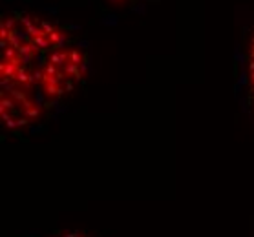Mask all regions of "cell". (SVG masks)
<instances>
[{"mask_svg":"<svg viewBox=\"0 0 254 237\" xmlns=\"http://www.w3.org/2000/svg\"><path fill=\"white\" fill-rule=\"evenodd\" d=\"M86 73V55L79 46L66 42L42 58L35 71V86L44 104H52L81 82Z\"/></svg>","mask_w":254,"mask_h":237,"instance_id":"obj_1","label":"cell"},{"mask_svg":"<svg viewBox=\"0 0 254 237\" xmlns=\"http://www.w3.org/2000/svg\"><path fill=\"white\" fill-rule=\"evenodd\" d=\"M2 121L7 128L18 130L26 128L28 124L39 119L44 100L41 93L35 86H18V84H9L2 86Z\"/></svg>","mask_w":254,"mask_h":237,"instance_id":"obj_2","label":"cell"},{"mask_svg":"<svg viewBox=\"0 0 254 237\" xmlns=\"http://www.w3.org/2000/svg\"><path fill=\"white\" fill-rule=\"evenodd\" d=\"M243 79H245V90H247L249 104L254 111V29L247 42L245 51V62H243Z\"/></svg>","mask_w":254,"mask_h":237,"instance_id":"obj_3","label":"cell"},{"mask_svg":"<svg viewBox=\"0 0 254 237\" xmlns=\"http://www.w3.org/2000/svg\"><path fill=\"white\" fill-rule=\"evenodd\" d=\"M53 237H86V236H84V234H81V232H63V234L53 236Z\"/></svg>","mask_w":254,"mask_h":237,"instance_id":"obj_4","label":"cell"},{"mask_svg":"<svg viewBox=\"0 0 254 237\" xmlns=\"http://www.w3.org/2000/svg\"><path fill=\"white\" fill-rule=\"evenodd\" d=\"M110 2H114V4H132L135 0H110Z\"/></svg>","mask_w":254,"mask_h":237,"instance_id":"obj_5","label":"cell"}]
</instances>
